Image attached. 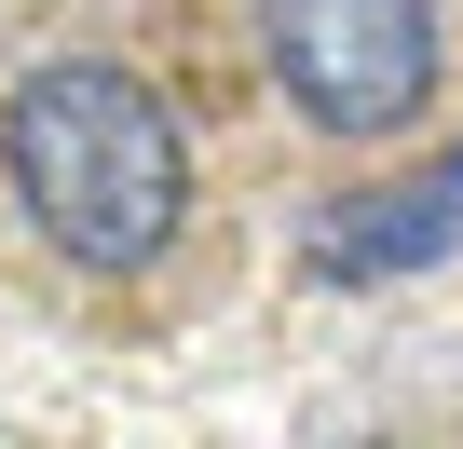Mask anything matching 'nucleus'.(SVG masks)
<instances>
[{"instance_id": "obj_1", "label": "nucleus", "mask_w": 463, "mask_h": 449, "mask_svg": "<svg viewBox=\"0 0 463 449\" xmlns=\"http://www.w3.org/2000/svg\"><path fill=\"white\" fill-rule=\"evenodd\" d=\"M0 191L69 273H150L191 218V136L123 55H42L0 96Z\"/></svg>"}, {"instance_id": "obj_2", "label": "nucleus", "mask_w": 463, "mask_h": 449, "mask_svg": "<svg viewBox=\"0 0 463 449\" xmlns=\"http://www.w3.org/2000/svg\"><path fill=\"white\" fill-rule=\"evenodd\" d=\"M260 55L314 136H409L436 109V0H260Z\"/></svg>"}, {"instance_id": "obj_3", "label": "nucleus", "mask_w": 463, "mask_h": 449, "mask_svg": "<svg viewBox=\"0 0 463 449\" xmlns=\"http://www.w3.org/2000/svg\"><path fill=\"white\" fill-rule=\"evenodd\" d=\"M436 259H463V150H436L409 177H368V191L300 218L314 286H395V273H436Z\"/></svg>"}]
</instances>
